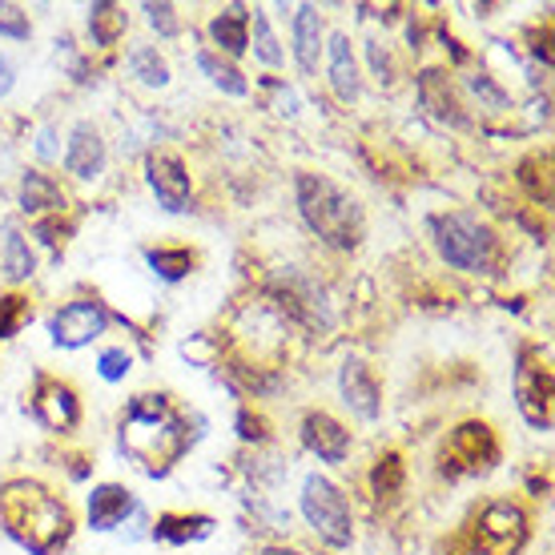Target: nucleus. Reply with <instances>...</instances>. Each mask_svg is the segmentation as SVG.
<instances>
[{
	"label": "nucleus",
	"instance_id": "cd10ccee",
	"mask_svg": "<svg viewBox=\"0 0 555 555\" xmlns=\"http://www.w3.org/2000/svg\"><path fill=\"white\" fill-rule=\"evenodd\" d=\"M145 262L162 282H181L185 274H194L197 254L194 250H169V246H157V250H145Z\"/></svg>",
	"mask_w": 555,
	"mask_h": 555
},
{
	"label": "nucleus",
	"instance_id": "423d86ee",
	"mask_svg": "<svg viewBox=\"0 0 555 555\" xmlns=\"http://www.w3.org/2000/svg\"><path fill=\"white\" fill-rule=\"evenodd\" d=\"M552 359L547 350L535 347V343H524L519 354H515V406L531 430H552Z\"/></svg>",
	"mask_w": 555,
	"mask_h": 555
},
{
	"label": "nucleus",
	"instance_id": "f3484780",
	"mask_svg": "<svg viewBox=\"0 0 555 555\" xmlns=\"http://www.w3.org/2000/svg\"><path fill=\"white\" fill-rule=\"evenodd\" d=\"M16 202H21V209H25L28 218H37V225L69 209V197H65V190H61L49 173H37V169H28L25 178H21Z\"/></svg>",
	"mask_w": 555,
	"mask_h": 555
},
{
	"label": "nucleus",
	"instance_id": "dca6fc26",
	"mask_svg": "<svg viewBox=\"0 0 555 555\" xmlns=\"http://www.w3.org/2000/svg\"><path fill=\"white\" fill-rule=\"evenodd\" d=\"M418 105H423L435 121H443V126L467 129V113H463V105H459L455 89L447 85L443 69H423V73H418Z\"/></svg>",
	"mask_w": 555,
	"mask_h": 555
},
{
	"label": "nucleus",
	"instance_id": "393cba45",
	"mask_svg": "<svg viewBox=\"0 0 555 555\" xmlns=\"http://www.w3.org/2000/svg\"><path fill=\"white\" fill-rule=\"evenodd\" d=\"M129 73H133L145 89H166L169 85L166 56L157 53L153 44H133V49H129Z\"/></svg>",
	"mask_w": 555,
	"mask_h": 555
},
{
	"label": "nucleus",
	"instance_id": "a211bd4d",
	"mask_svg": "<svg viewBox=\"0 0 555 555\" xmlns=\"http://www.w3.org/2000/svg\"><path fill=\"white\" fill-rule=\"evenodd\" d=\"M129 515H138V500L121 483H101L89 491V528L93 531H117Z\"/></svg>",
	"mask_w": 555,
	"mask_h": 555
},
{
	"label": "nucleus",
	"instance_id": "a878e982",
	"mask_svg": "<svg viewBox=\"0 0 555 555\" xmlns=\"http://www.w3.org/2000/svg\"><path fill=\"white\" fill-rule=\"evenodd\" d=\"M194 61H197V69H202V73L209 77V85H218V89H222L225 98H246V93H250V85H246V77H242V73H237L234 65H230V61H222V56L206 53V49H202V53H197Z\"/></svg>",
	"mask_w": 555,
	"mask_h": 555
},
{
	"label": "nucleus",
	"instance_id": "ddd939ff",
	"mask_svg": "<svg viewBox=\"0 0 555 555\" xmlns=\"http://www.w3.org/2000/svg\"><path fill=\"white\" fill-rule=\"evenodd\" d=\"M338 395L343 403L362 418V423H375L383 415V387H378L375 371L362 359H347L338 371Z\"/></svg>",
	"mask_w": 555,
	"mask_h": 555
},
{
	"label": "nucleus",
	"instance_id": "39448f33",
	"mask_svg": "<svg viewBox=\"0 0 555 555\" xmlns=\"http://www.w3.org/2000/svg\"><path fill=\"white\" fill-rule=\"evenodd\" d=\"M298 507H302V519L310 524V531H314L326 547L343 552V547L354 543V515H350V503H347V495H343V487H334L326 475H319V472L306 475Z\"/></svg>",
	"mask_w": 555,
	"mask_h": 555
},
{
	"label": "nucleus",
	"instance_id": "f03ea898",
	"mask_svg": "<svg viewBox=\"0 0 555 555\" xmlns=\"http://www.w3.org/2000/svg\"><path fill=\"white\" fill-rule=\"evenodd\" d=\"M0 528L28 555H61L73 535V512L37 479L0 483Z\"/></svg>",
	"mask_w": 555,
	"mask_h": 555
},
{
	"label": "nucleus",
	"instance_id": "c85d7f7f",
	"mask_svg": "<svg viewBox=\"0 0 555 555\" xmlns=\"http://www.w3.org/2000/svg\"><path fill=\"white\" fill-rule=\"evenodd\" d=\"M547 169H552V157L547 153H535V157H528L524 166H519V181L531 190V197L535 202H552V178H547Z\"/></svg>",
	"mask_w": 555,
	"mask_h": 555
},
{
	"label": "nucleus",
	"instance_id": "1a4fd4ad",
	"mask_svg": "<svg viewBox=\"0 0 555 555\" xmlns=\"http://www.w3.org/2000/svg\"><path fill=\"white\" fill-rule=\"evenodd\" d=\"M109 331V310L93 298H77V302H65L49 319V334H53V347L61 350H81L89 347L93 338Z\"/></svg>",
	"mask_w": 555,
	"mask_h": 555
},
{
	"label": "nucleus",
	"instance_id": "e433bc0d",
	"mask_svg": "<svg viewBox=\"0 0 555 555\" xmlns=\"http://www.w3.org/2000/svg\"><path fill=\"white\" fill-rule=\"evenodd\" d=\"M366 49H371V65H375L378 81H390V77H395V69H390V53L378 41H371Z\"/></svg>",
	"mask_w": 555,
	"mask_h": 555
},
{
	"label": "nucleus",
	"instance_id": "c756f323",
	"mask_svg": "<svg viewBox=\"0 0 555 555\" xmlns=\"http://www.w3.org/2000/svg\"><path fill=\"white\" fill-rule=\"evenodd\" d=\"M250 25H254V53H258V61H266V65H282V44H278L274 28H270L262 9H254Z\"/></svg>",
	"mask_w": 555,
	"mask_h": 555
},
{
	"label": "nucleus",
	"instance_id": "5701e85b",
	"mask_svg": "<svg viewBox=\"0 0 555 555\" xmlns=\"http://www.w3.org/2000/svg\"><path fill=\"white\" fill-rule=\"evenodd\" d=\"M209 531H214V519H209V515H162V519L153 524V540L194 543V540H206Z\"/></svg>",
	"mask_w": 555,
	"mask_h": 555
},
{
	"label": "nucleus",
	"instance_id": "4be33fe9",
	"mask_svg": "<svg viewBox=\"0 0 555 555\" xmlns=\"http://www.w3.org/2000/svg\"><path fill=\"white\" fill-rule=\"evenodd\" d=\"M0 270L9 282H25L37 274V254L28 246V237L16 230L13 222L4 225V242H0Z\"/></svg>",
	"mask_w": 555,
	"mask_h": 555
},
{
	"label": "nucleus",
	"instance_id": "f8f14e48",
	"mask_svg": "<svg viewBox=\"0 0 555 555\" xmlns=\"http://www.w3.org/2000/svg\"><path fill=\"white\" fill-rule=\"evenodd\" d=\"M33 415L41 423L44 430H53V435H65L81 423V399H77V390L69 383H61V378H49V375H37V390H33Z\"/></svg>",
	"mask_w": 555,
	"mask_h": 555
},
{
	"label": "nucleus",
	"instance_id": "6ab92c4d",
	"mask_svg": "<svg viewBox=\"0 0 555 555\" xmlns=\"http://www.w3.org/2000/svg\"><path fill=\"white\" fill-rule=\"evenodd\" d=\"M291 33H294V61H298V69H302V77H314L319 73V56L326 49L322 44V13L314 4H298Z\"/></svg>",
	"mask_w": 555,
	"mask_h": 555
},
{
	"label": "nucleus",
	"instance_id": "b1692460",
	"mask_svg": "<svg viewBox=\"0 0 555 555\" xmlns=\"http://www.w3.org/2000/svg\"><path fill=\"white\" fill-rule=\"evenodd\" d=\"M129 25V13L121 9V4H89V37H93V44L98 49H113V44L121 41V33H126Z\"/></svg>",
	"mask_w": 555,
	"mask_h": 555
},
{
	"label": "nucleus",
	"instance_id": "ea45409f",
	"mask_svg": "<svg viewBox=\"0 0 555 555\" xmlns=\"http://www.w3.org/2000/svg\"><path fill=\"white\" fill-rule=\"evenodd\" d=\"M262 555H302L298 547H286V543H270V547H262Z\"/></svg>",
	"mask_w": 555,
	"mask_h": 555
},
{
	"label": "nucleus",
	"instance_id": "9b49d317",
	"mask_svg": "<svg viewBox=\"0 0 555 555\" xmlns=\"http://www.w3.org/2000/svg\"><path fill=\"white\" fill-rule=\"evenodd\" d=\"M274 298L282 302V310L291 319H298L310 331H326L331 326V306H326L322 291L310 278L298 274V270H286V274L274 278Z\"/></svg>",
	"mask_w": 555,
	"mask_h": 555
},
{
	"label": "nucleus",
	"instance_id": "6e6552de",
	"mask_svg": "<svg viewBox=\"0 0 555 555\" xmlns=\"http://www.w3.org/2000/svg\"><path fill=\"white\" fill-rule=\"evenodd\" d=\"M500 463V439L495 430L479 423V418H467L459 423L451 435H447L443 451H439V472L447 479H463V475H487Z\"/></svg>",
	"mask_w": 555,
	"mask_h": 555
},
{
	"label": "nucleus",
	"instance_id": "412c9836",
	"mask_svg": "<svg viewBox=\"0 0 555 555\" xmlns=\"http://www.w3.org/2000/svg\"><path fill=\"white\" fill-rule=\"evenodd\" d=\"M209 37L214 44L230 56H242L250 49V9H242V4H230L222 13L209 21Z\"/></svg>",
	"mask_w": 555,
	"mask_h": 555
},
{
	"label": "nucleus",
	"instance_id": "7c9ffc66",
	"mask_svg": "<svg viewBox=\"0 0 555 555\" xmlns=\"http://www.w3.org/2000/svg\"><path fill=\"white\" fill-rule=\"evenodd\" d=\"M33 319V306L21 298V294H9V298H0V343L4 338H13L25 322Z\"/></svg>",
	"mask_w": 555,
	"mask_h": 555
},
{
	"label": "nucleus",
	"instance_id": "f704fd0d",
	"mask_svg": "<svg viewBox=\"0 0 555 555\" xmlns=\"http://www.w3.org/2000/svg\"><path fill=\"white\" fill-rule=\"evenodd\" d=\"M145 16H150V25L157 28L162 37H178L181 33V21L173 4H145Z\"/></svg>",
	"mask_w": 555,
	"mask_h": 555
},
{
	"label": "nucleus",
	"instance_id": "bb28decb",
	"mask_svg": "<svg viewBox=\"0 0 555 555\" xmlns=\"http://www.w3.org/2000/svg\"><path fill=\"white\" fill-rule=\"evenodd\" d=\"M403 479H406L403 455L399 451H383L375 459V467H371V491H375V500H395L403 491Z\"/></svg>",
	"mask_w": 555,
	"mask_h": 555
},
{
	"label": "nucleus",
	"instance_id": "0eeeda50",
	"mask_svg": "<svg viewBox=\"0 0 555 555\" xmlns=\"http://www.w3.org/2000/svg\"><path fill=\"white\" fill-rule=\"evenodd\" d=\"M531 540L528 512L512 500H491L479 507L472 524V552L475 555H519Z\"/></svg>",
	"mask_w": 555,
	"mask_h": 555
},
{
	"label": "nucleus",
	"instance_id": "9d476101",
	"mask_svg": "<svg viewBox=\"0 0 555 555\" xmlns=\"http://www.w3.org/2000/svg\"><path fill=\"white\" fill-rule=\"evenodd\" d=\"M145 181H150V194L157 197V206L166 214H185L190 209V197H194V181H190V169L178 153L157 150L145 157Z\"/></svg>",
	"mask_w": 555,
	"mask_h": 555
},
{
	"label": "nucleus",
	"instance_id": "aec40b11",
	"mask_svg": "<svg viewBox=\"0 0 555 555\" xmlns=\"http://www.w3.org/2000/svg\"><path fill=\"white\" fill-rule=\"evenodd\" d=\"M326 56H331V89L338 101H359L362 93V77H359V61H354V49H350L347 33H334L331 44H326Z\"/></svg>",
	"mask_w": 555,
	"mask_h": 555
},
{
	"label": "nucleus",
	"instance_id": "72a5a7b5",
	"mask_svg": "<svg viewBox=\"0 0 555 555\" xmlns=\"http://www.w3.org/2000/svg\"><path fill=\"white\" fill-rule=\"evenodd\" d=\"M0 37L9 41H28L33 37V21L21 4H0Z\"/></svg>",
	"mask_w": 555,
	"mask_h": 555
},
{
	"label": "nucleus",
	"instance_id": "2f4dec72",
	"mask_svg": "<svg viewBox=\"0 0 555 555\" xmlns=\"http://www.w3.org/2000/svg\"><path fill=\"white\" fill-rule=\"evenodd\" d=\"M467 93L479 101V109H507V105H512V98H507L491 77H483V73L467 77Z\"/></svg>",
	"mask_w": 555,
	"mask_h": 555
},
{
	"label": "nucleus",
	"instance_id": "58836bf2",
	"mask_svg": "<svg viewBox=\"0 0 555 555\" xmlns=\"http://www.w3.org/2000/svg\"><path fill=\"white\" fill-rule=\"evenodd\" d=\"M13 85H16V65L0 53V98H9V93H13Z\"/></svg>",
	"mask_w": 555,
	"mask_h": 555
},
{
	"label": "nucleus",
	"instance_id": "20e7f679",
	"mask_svg": "<svg viewBox=\"0 0 555 555\" xmlns=\"http://www.w3.org/2000/svg\"><path fill=\"white\" fill-rule=\"evenodd\" d=\"M427 230L439 258L447 266L463 270V274H487L495 266V234L475 214H467V209L435 214L427 222Z\"/></svg>",
	"mask_w": 555,
	"mask_h": 555
},
{
	"label": "nucleus",
	"instance_id": "473e14b6",
	"mask_svg": "<svg viewBox=\"0 0 555 555\" xmlns=\"http://www.w3.org/2000/svg\"><path fill=\"white\" fill-rule=\"evenodd\" d=\"M133 371V354H129L126 347H109V350H101V359H98V375L105 378V383H121V378Z\"/></svg>",
	"mask_w": 555,
	"mask_h": 555
},
{
	"label": "nucleus",
	"instance_id": "c9c22d12",
	"mask_svg": "<svg viewBox=\"0 0 555 555\" xmlns=\"http://www.w3.org/2000/svg\"><path fill=\"white\" fill-rule=\"evenodd\" d=\"M270 85V93H274V113H282V117H294L298 113V93H294L291 85L282 81H266Z\"/></svg>",
	"mask_w": 555,
	"mask_h": 555
},
{
	"label": "nucleus",
	"instance_id": "4468645a",
	"mask_svg": "<svg viewBox=\"0 0 555 555\" xmlns=\"http://www.w3.org/2000/svg\"><path fill=\"white\" fill-rule=\"evenodd\" d=\"M105 166H109V150H105L101 129L89 126V121H77L69 129V141H65V169L77 181H98Z\"/></svg>",
	"mask_w": 555,
	"mask_h": 555
},
{
	"label": "nucleus",
	"instance_id": "7ed1b4c3",
	"mask_svg": "<svg viewBox=\"0 0 555 555\" xmlns=\"http://www.w3.org/2000/svg\"><path fill=\"white\" fill-rule=\"evenodd\" d=\"M294 202H298V214L310 225V234H319L331 250H354L362 234H366L359 202L343 185H334L331 178H322L314 169L294 173Z\"/></svg>",
	"mask_w": 555,
	"mask_h": 555
},
{
	"label": "nucleus",
	"instance_id": "f257e3e1",
	"mask_svg": "<svg viewBox=\"0 0 555 555\" xmlns=\"http://www.w3.org/2000/svg\"><path fill=\"white\" fill-rule=\"evenodd\" d=\"M202 423H197L190 411H181L169 395H133L121 411V435L117 443L126 451L141 472L162 479L178 467L181 459L194 451L197 435H202Z\"/></svg>",
	"mask_w": 555,
	"mask_h": 555
},
{
	"label": "nucleus",
	"instance_id": "4c0bfd02",
	"mask_svg": "<svg viewBox=\"0 0 555 555\" xmlns=\"http://www.w3.org/2000/svg\"><path fill=\"white\" fill-rule=\"evenodd\" d=\"M37 153H41L44 162L61 157V150H56V126H44L41 133H37Z\"/></svg>",
	"mask_w": 555,
	"mask_h": 555
},
{
	"label": "nucleus",
	"instance_id": "2eb2a0df",
	"mask_svg": "<svg viewBox=\"0 0 555 555\" xmlns=\"http://www.w3.org/2000/svg\"><path fill=\"white\" fill-rule=\"evenodd\" d=\"M302 447L322 463H343L350 455V430L326 411H306L302 415Z\"/></svg>",
	"mask_w": 555,
	"mask_h": 555
}]
</instances>
